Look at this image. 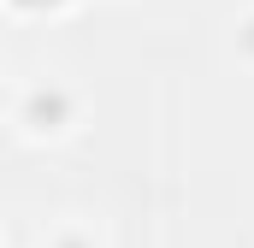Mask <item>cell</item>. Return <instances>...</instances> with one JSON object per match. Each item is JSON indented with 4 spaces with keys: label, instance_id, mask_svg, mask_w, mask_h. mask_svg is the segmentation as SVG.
Segmentation results:
<instances>
[{
    "label": "cell",
    "instance_id": "obj_1",
    "mask_svg": "<svg viewBox=\"0 0 254 248\" xmlns=\"http://www.w3.org/2000/svg\"><path fill=\"white\" fill-rule=\"evenodd\" d=\"M65 101L60 89H42V95H30V119H36V130H60V119H65Z\"/></svg>",
    "mask_w": 254,
    "mask_h": 248
},
{
    "label": "cell",
    "instance_id": "obj_2",
    "mask_svg": "<svg viewBox=\"0 0 254 248\" xmlns=\"http://www.w3.org/2000/svg\"><path fill=\"white\" fill-rule=\"evenodd\" d=\"M18 6H30V12H42V6H60V0H18Z\"/></svg>",
    "mask_w": 254,
    "mask_h": 248
},
{
    "label": "cell",
    "instance_id": "obj_3",
    "mask_svg": "<svg viewBox=\"0 0 254 248\" xmlns=\"http://www.w3.org/2000/svg\"><path fill=\"white\" fill-rule=\"evenodd\" d=\"M65 248H83V243H65Z\"/></svg>",
    "mask_w": 254,
    "mask_h": 248
}]
</instances>
